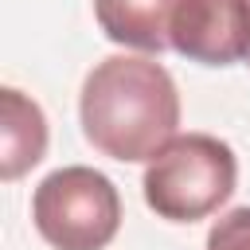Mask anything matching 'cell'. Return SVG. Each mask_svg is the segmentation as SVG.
I'll return each instance as SVG.
<instances>
[{"mask_svg":"<svg viewBox=\"0 0 250 250\" xmlns=\"http://www.w3.org/2000/svg\"><path fill=\"white\" fill-rule=\"evenodd\" d=\"M172 8H176V0H94L98 27L113 43L137 47L148 55H160L172 47L168 43Z\"/></svg>","mask_w":250,"mask_h":250,"instance_id":"cell-6","label":"cell"},{"mask_svg":"<svg viewBox=\"0 0 250 250\" xmlns=\"http://www.w3.org/2000/svg\"><path fill=\"white\" fill-rule=\"evenodd\" d=\"M31 219L55 250H105L121 227V195L98 168L66 164L39 180Z\"/></svg>","mask_w":250,"mask_h":250,"instance_id":"cell-3","label":"cell"},{"mask_svg":"<svg viewBox=\"0 0 250 250\" xmlns=\"http://www.w3.org/2000/svg\"><path fill=\"white\" fill-rule=\"evenodd\" d=\"M47 152V117L16 86L0 90V180H20Z\"/></svg>","mask_w":250,"mask_h":250,"instance_id":"cell-5","label":"cell"},{"mask_svg":"<svg viewBox=\"0 0 250 250\" xmlns=\"http://www.w3.org/2000/svg\"><path fill=\"white\" fill-rule=\"evenodd\" d=\"M168 43L203 66L250 59V0H176Z\"/></svg>","mask_w":250,"mask_h":250,"instance_id":"cell-4","label":"cell"},{"mask_svg":"<svg viewBox=\"0 0 250 250\" xmlns=\"http://www.w3.org/2000/svg\"><path fill=\"white\" fill-rule=\"evenodd\" d=\"M207 250H250V207H234L223 219H215Z\"/></svg>","mask_w":250,"mask_h":250,"instance_id":"cell-7","label":"cell"},{"mask_svg":"<svg viewBox=\"0 0 250 250\" xmlns=\"http://www.w3.org/2000/svg\"><path fill=\"white\" fill-rule=\"evenodd\" d=\"M86 141L113 160H152L180 125V94L172 74L145 55L102 59L78 98Z\"/></svg>","mask_w":250,"mask_h":250,"instance_id":"cell-1","label":"cell"},{"mask_svg":"<svg viewBox=\"0 0 250 250\" xmlns=\"http://www.w3.org/2000/svg\"><path fill=\"white\" fill-rule=\"evenodd\" d=\"M238 184L234 148L211 133L172 137L145 168V203L168 223H195L219 211Z\"/></svg>","mask_w":250,"mask_h":250,"instance_id":"cell-2","label":"cell"}]
</instances>
